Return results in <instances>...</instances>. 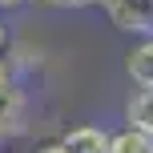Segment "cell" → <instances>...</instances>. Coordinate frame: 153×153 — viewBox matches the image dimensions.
Returning a JSON list of instances; mask_svg holds the SVG:
<instances>
[{
  "instance_id": "1",
  "label": "cell",
  "mask_w": 153,
  "mask_h": 153,
  "mask_svg": "<svg viewBox=\"0 0 153 153\" xmlns=\"http://www.w3.org/2000/svg\"><path fill=\"white\" fill-rule=\"evenodd\" d=\"M24 113H28L24 85L12 73L8 56H0V141H12L24 133Z\"/></svg>"
},
{
  "instance_id": "2",
  "label": "cell",
  "mask_w": 153,
  "mask_h": 153,
  "mask_svg": "<svg viewBox=\"0 0 153 153\" xmlns=\"http://www.w3.org/2000/svg\"><path fill=\"white\" fill-rule=\"evenodd\" d=\"M109 24L129 36H149L153 32V0H101Z\"/></svg>"
},
{
  "instance_id": "3",
  "label": "cell",
  "mask_w": 153,
  "mask_h": 153,
  "mask_svg": "<svg viewBox=\"0 0 153 153\" xmlns=\"http://www.w3.org/2000/svg\"><path fill=\"white\" fill-rule=\"evenodd\" d=\"M56 141L69 153H109V129L105 125H73Z\"/></svg>"
},
{
  "instance_id": "4",
  "label": "cell",
  "mask_w": 153,
  "mask_h": 153,
  "mask_svg": "<svg viewBox=\"0 0 153 153\" xmlns=\"http://www.w3.org/2000/svg\"><path fill=\"white\" fill-rule=\"evenodd\" d=\"M125 69L137 85H153V32L149 36H133L129 53H125Z\"/></svg>"
},
{
  "instance_id": "5",
  "label": "cell",
  "mask_w": 153,
  "mask_h": 153,
  "mask_svg": "<svg viewBox=\"0 0 153 153\" xmlns=\"http://www.w3.org/2000/svg\"><path fill=\"white\" fill-rule=\"evenodd\" d=\"M125 117H129L133 129H141V133H149V137H153V85H137V93L129 97Z\"/></svg>"
},
{
  "instance_id": "6",
  "label": "cell",
  "mask_w": 153,
  "mask_h": 153,
  "mask_svg": "<svg viewBox=\"0 0 153 153\" xmlns=\"http://www.w3.org/2000/svg\"><path fill=\"white\" fill-rule=\"evenodd\" d=\"M109 153H153V137L133 129V125H125V129L109 133Z\"/></svg>"
},
{
  "instance_id": "7",
  "label": "cell",
  "mask_w": 153,
  "mask_h": 153,
  "mask_svg": "<svg viewBox=\"0 0 153 153\" xmlns=\"http://www.w3.org/2000/svg\"><path fill=\"white\" fill-rule=\"evenodd\" d=\"M36 4H48V8H89V4H101V0H36Z\"/></svg>"
},
{
  "instance_id": "8",
  "label": "cell",
  "mask_w": 153,
  "mask_h": 153,
  "mask_svg": "<svg viewBox=\"0 0 153 153\" xmlns=\"http://www.w3.org/2000/svg\"><path fill=\"white\" fill-rule=\"evenodd\" d=\"M28 153H69V149H65L61 141H40V145H32Z\"/></svg>"
},
{
  "instance_id": "9",
  "label": "cell",
  "mask_w": 153,
  "mask_h": 153,
  "mask_svg": "<svg viewBox=\"0 0 153 153\" xmlns=\"http://www.w3.org/2000/svg\"><path fill=\"white\" fill-rule=\"evenodd\" d=\"M8 48H12V32H8L4 16H0V56H8Z\"/></svg>"
},
{
  "instance_id": "10",
  "label": "cell",
  "mask_w": 153,
  "mask_h": 153,
  "mask_svg": "<svg viewBox=\"0 0 153 153\" xmlns=\"http://www.w3.org/2000/svg\"><path fill=\"white\" fill-rule=\"evenodd\" d=\"M24 4H28V0H0V16L12 12V8H24Z\"/></svg>"
}]
</instances>
